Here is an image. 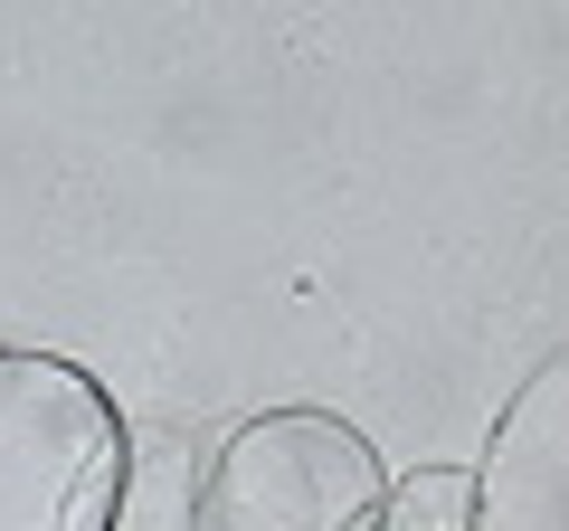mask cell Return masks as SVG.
I'll list each match as a JSON object with an SVG mask.
<instances>
[{
	"mask_svg": "<svg viewBox=\"0 0 569 531\" xmlns=\"http://www.w3.org/2000/svg\"><path fill=\"white\" fill-rule=\"evenodd\" d=\"M114 409L58 361H0V531H104Z\"/></svg>",
	"mask_w": 569,
	"mask_h": 531,
	"instance_id": "6da1fadb",
	"label": "cell"
},
{
	"mask_svg": "<svg viewBox=\"0 0 569 531\" xmlns=\"http://www.w3.org/2000/svg\"><path fill=\"white\" fill-rule=\"evenodd\" d=\"M380 474L323 418H266L209 474L200 531H370Z\"/></svg>",
	"mask_w": 569,
	"mask_h": 531,
	"instance_id": "7a4b0ae2",
	"label": "cell"
}]
</instances>
